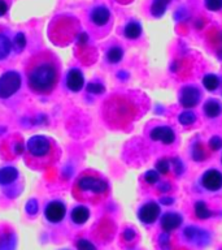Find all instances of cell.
Instances as JSON below:
<instances>
[{
  "label": "cell",
  "mask_w": 222,
  "mask_h": 250,
  "mask_svg": "<svg viewBox=\"0 0 222 250\" xmlns=\"http://www.w3.org/2000/svg\"><path fill=\"white\" fill-rule=\"evenodd\" d=\"M183 234L188 241L195 242L198 245H205L209 242V233L198 227H187L186 229L183 230Z\"/></svg>",
  "instance_id": "cell-12"
},
{
  "label": "cell",
  "mask_w": 222,
  "mask_h": 250,
  "mask_svg": "<svg viewBox=\"0 0 222 250\" xmlns=\"http://www.w3.org/2000/svg\"><path fill=\"white\" fill-rule=\"evenodd\" d=\"M60 147L56 141L42 134L29 138L25 151V163L30 169L43 171L54 167L60 158Z\"/></svg>",
  "instance_id": "cell-2"
},
{
  "label": "cell",
  "mask_w": 222,
  "mask_h": 250,
  "mask_svg": "<svg viewBox=\"0 0 222 250\" xmlns=\"http://www.w3.org/2000/svg\"><path fill=\"white\" fill-rule=\"evenodd\" d=\"M22 78L16 70H8L0 76V99H9L21 89Z\"/></svg>",
  "instance_id": "cell-5"
},
{
  "label": "cell",
  "mask_w": 222,
  "mask_h": 250,
  "mask_svg": "<svg viewBox=\"0 0 222 250\" xmlns=\"http://www.w3.org/2000/svg\"><path fill=\"white\" fill-rule=\"evenodd\" d=\"M90 23L96 29H103L111 22V12L104 5H97L92 8L89 16Z\"/></svg>",
  "instance_id": "cell-6"
},
{
  "label": "cell",
  "mask_w": 222,
  "mask_h": 250,
  "mask_svg": "<svg viewBox=\"0 0 222 250\" xmlns=\"http://www.w3.org/2000/svg\"><path fill=\"white\" fill-rule=\"evenodd\" d=\"M173 166H174L173 168H174L175 173H177V175H181V173L183 172L182 162H181V160H178V159H174V160H173Z\"/></svg>",
  "instance_id": "cell-37"
},
{
  "label": "cell",
  "mask_w": 222,
  "mask_h": 250,
  "mask_svg": "<svg viewBox=\"0 0 222 250\" xmlns=\"http://www.w3.org/2000/svg\"><path fill=\"white\" fill-rule=\"evenodd\" d=\"M169 0H153L151 5V13L155 17H161L166 11Z\"/></svg>",
  "instance_id": "cell-21"
},
{
  "label": "cell",
  "mask_w": 222,
  "mask_h": 250,
  "mask_svg": "<svg viewBox=\"0 0 222 250\" xmlns=\"http://www.w3.org/2000/svg\"><path fill=\"white\" fill-rule=\"evenodd\" d=\"M79 33V22L72 16H58L50 25V39L57 46H66Z\"/></svg>",
  "instance_id": "cell-4"
},
{
  "label": "cell",
  "mask_w": 222,
  "mask_h": 250,
  "mask_svg": "<svg viewBox=\"0 0 222 250\" xmlns=\"http://www.w3.org/2000/svg\"><path fill=\"white\" fill-rule=\"evenodd\" d=\"M160 190H163V191L169 190V184H163V185L160 187Z\"/></svg>",
  "instance_id": "cell-40"
},
{
  "label": "cell",
  "mask_w": 222,
  "mask_h": 250,
  "mask_svg": "<svg viewBox=\"0 0 222 250\" xmlns=\"http://www.w3.org/2000/svg\"><path fill=\"white\" fill-rule=\"evenodd\" d=\"M175 140L174 130L169 126H161V136H160V141H163L164 144H173Z\"/></svg>",
  "instance_id": "cell-24"
},
{
  "label": "cell",
  "mask_w": 222,
  "mask_h": 250,
  "mask_svg": "<svg viewBox=\"0 0 222 250\" xmlns=\"http://www.w3.org/2000/svg\"><path fill=\"white\" fill-rule=\"evenodd\" d=\"M116 1H118V3H121V4H126V3H129V1H131V0H116Z\"/></svg>",
  "instance_id": "cell-41"
},
{
  "label": "cell",
  "mask_w": 222,
  "mask_h": 250,
  "mask_svg": "<svg viewBox=\"0 0 222 250\" xmlns=\"http://www.w3.org/2000/svg\"><path fill=\"white\" fill-rule=\"evenodd\" d=\"M209 147L213 150V151H217V150H220V148L222 147V140L220 138V137L214 136L210 138L209 141Z\"/></svg>",
  "instance_id": "cell-32"
},
{
  "label": "cell",
  "mask_w": 222,
  "mask_h": 250,
  "mask_svg": "<svg viewBox=\"0 0 222 250\" xmlns=\"http://www.w3.org/2000/svg\"><path fill=\"white\" fill-rule=\"evenodd\" d=\"M195 215H196L199 219L205 220V219L212 216V211L206 207L205 203L200 201V202H196V205H195Z\"/></svg>",
  "instance_id": "cell-22"
},
{
  "label": "cell",
  "mask_w": 222,
  "mask_h": 250,
  "mask_svg": "<svg viewBox=\"0 0 222 250\" xmlns=\"http://www.w3.org/2000/svg\"><path fill=\"white\" fill-rule=\"evenodd\" d=\"M195 120H196V116H195V113L190 112V111L182 112L178 117V121L182 125H190V124H192Z\"/></svg>",
  "instance_id": "cell-26"
},
{
  "label": "cell",
  "mask_w": 222,
  "mask_h": 250,
  "mask_svg": "<svg viewBox=\"0 0 222 250\" xmlns=\"http://www.w3.org/2000/svg\"><path fill=\"white\" fill-rule=\"evenodd\" d=\"M17 234L9 224H0V250H16Z\"/></svg>",
  "instance_id": "cell-7"
},
{
  "label": "cell",
  "mask_w": 222,
  "mask_h": 250,
  "mask_svg": "<svg viewBox=\"0 0 222 250\" xmlns=\"http://www.w3.org/2000/svg\"><path fill=\"white\" fill-rule=\"evenodd\" d=\"M204 112L208 117H217L221 115L222 107L218 101H208L204 105Z\"/></svg>",
  "instance_id": "cell-19"
},
{
  "label": "cell",
  "mask_w": 222,
  "mask_h": 250,
  "mask_svg": "<svg viewBox=\"0 0 222 250\" xmlns=\"http://www.w3.org/2000/svg\"><path fill=\"white\" fill-rule=\"evenodd\" d=\"M140 222L146 223V224H152L155 223L160 216V206L155 202H148L140 207L139 212H138Z\"/></svg>",
  "instance_id": "cell-10"
},
{
  "label": "cell",
  "mask_w": 222,
  "mask_h": 250,
  "mask_svg": "<svg viewBox=\"0 0 222 250\" xmlns=\"http://www.w3.org/2000/svg\"><path fill=\"white\" fill-rule=\"evenodd\" d=\"M25 74L27 86L33 93L50 95L56 90L60 82V60L51 51H39L27 59Z\"/></svg>",
  "instance_id": "cell-1"
},
{
  "label": "cell",
  "mask_w": 222,
  "mask_h": 250,
  "mask_svg": "<svg viewBox=\"0 0 222 250\" xmlns=\"http://www.w3.org/2000/svg\"><path fill=\"white\" fill-rule=\"evenodd\" d=\"M122 56H124V51L122 48L118 46L111 47L108 51H107V60H108L111 64H117L118 62L122 60Z\"/></svg>",
  "instance_id": "cell-20"
},
{
  "label": "cell",
  "mask_w": 222,
  "mask_h": 250,
  "mask_svg": "<svg viewBox=\"0 0 222 250\" xmlns=\"http://www.w3.org/2000/svg\"><path fill=\"white\" fill-rule=\"evenodd\" d=\"M144 180L147 184H155L159 181V173L156 171H148L146 175H144Z\"/></svg>",
  "instance_id": "cell-31"
},
{
  "label": "cell",
  "mask_w": 222,
  "mask_h": 250,
  "mask_svg": "<svg viewBox=\"0 0 222 250\" xmlns=\"http://www.w3.org/2000/svg\"><path fill=\"white\" fill-rule=\"evenodd\" d=\"M199 98H200V93L196 87H192V86H186L181 90V103H182L183 107L186 108H191V107H195L198 104Z\"/></svg>",
  "instance_id": "cell-14"
},
{
  "label": "cell",
  "mask_w": 222,
  "mask_h": 250,
  "mask_svg": "<svg viewBox=\"0 0 222 250\" xmlns=\"http://www.w3.org/2000/svg\"><path fill=\"white\" fill-rule=\"evenodd\" d=\"M66 87L72 91V93H78L83 89L85 85V77L79 69H72L69 70V73L66 74L65 80Z\"/></svg>",
  "instance_id": "cell-13"
},
{
  "label": "cell",
  "mask_w": 222,
  "mask_h": 250,
  "mask_svg": "<svg viewBox=\"0 0 222 250\" xmlns=\"http://www.w3.org/2000/svg\"><path fill=\"white\" fill-rule=\"evenodd\" d=\"M87 91H89L90 94H101L104 93L105 87L101 83H97V82H91V83H89L87 85Z\"/></svg>",
  "instance_id": "cell-28"
},
{
  "label": "cell",
  "mask_w": 222,
  "mask_h": 250,
  "mask_svg": "<svg viewBox=\"0 0 222 250\" xmlns=\"http://www.w3.org/2000/svg\"><path fill=\"white\" fill-rule=\"evenodd\" d=\"M173 202H174V199L170 198V197H165V198H161V203H163V205H166V206L171 205Z\"/></svg>",
  "instance_id": "cell-39"
},
{
  "label": "cell",
  "mask_w": 222,
  "mask_h": 250,
  "mask_svg": "<svg viewBox=\"0 0 222 250\" xmlns=\"http://www.w3.org/2000/svg\"><path fill=\"white\" fill-rule=\"evenodd\" d=\"M13 44H12V39L9 37L7 29L0 26V62L7 59L9 54L12 52Z\"/></svg>",
  "instance_id": "cell-16"
},
{
  "label": "cell",
  "mask_w": 222,
  "mask_h": 250,
  "mask_svg": "<svg viewBox=\"0 0 222 250\" xmlns=\"http://www.w3.org/2000/svg\"><path fill=\"white\" fill-rule=\"evenodd\" d=\"M192 155H194V159L195 160H203L204 159V150L202 148L200 145H195L194 146V151H192Z\"/></svg>",
  "instance_id": "cell-34"
},
{
  "label": "cell",
  "mask_w": 222,
  "mask_h": 250,
  "mask_svg": "<svg viewBox=\"0 0 222 250\" xmlns=\"http://www.w3.org/2000/svg\"><path fill=\"white\" fill-rule=\"evenodd\" d=\"M70 218H72V222L81 226V224H85L90 218V210L85 206H77L74 207L72 214H70Z\"/></svg>",
  "instance_id": "cell-17"
},
{
  "label": "cell",
  "mask_w": 222,
  "mask_h": 250,
  "mask_svg": "<svg viewBox=\"0 0 222 250\" xmlns=\"http://www.w3.org/2000/svg\"><path fill=\"white\" fill-rule=\"evenodd\" d=\"M203 187L210 191H217L222 188V175L217 169H209L203 175Z\"/></svg>",
  "instance_id": "cell-11"
},
{
  "label": "cell",
  "mask_w": 222,
  "mask_h": 250,
  "mask_svg": "<svg viewBox=\"0 0 222 250\" xmlns=\"http://www.w3.org/2000/svg\"><path fill=\"white\" fill-rule=\"evenodd\" d=\"M169 162H167L166 159H161L157 162V164H156V169H157V172H160L161 175H165V173H167L169 172Z\"/></svg>",
  "instance_id": "cell-29"
},
{
  "label": "cell",
  "mask_w": 222,
  "mask_h": 250,
  "mask_svg": "<svg viewBox=\"0 0 222 250\" xmlns=\"http://www.w3.org/2000/svg\"><path fill=\"white\" fill-rule=\"evenodd\" d=\"M124 34L128 39L139 38L140 34H142V26L138 22H135V21H131V22H129L125 26Z\"/></svg>",
  "instance_id": "cell-18"
},
{
  "label": "cell",
  "mask_w": 222,
  "mask_h": 250,
  "mask_svg": "<svg viewBox=\"0 0 222 250\" xmlns=\"http://www.w3.org/2000/svg\"><path fill=\"white\" fill-rule=\"evenodd\" d=\"M12 44H13V47H15L17 52H21V51L23 50L25 44H26V38H25V35H23L22 33H18V34L15 37V39L12 41Z\"/></svg>",
  "instance_id": "cell-25"
},
{
  "label": "cell",
  "mask_w": 222,
  "mask_h": 250,
  "mask_svg": "<svg viewBox=\"0 0 222 250\" xmlns=\"http://www.w3.org/2000/svg\"><path fill=\"white\" fill-rule=\"evenodd\" d=\"M203 85L206 90L209 91H214L220 85V80L216 74H206L205 77L203 78Z\"/></svg>",
  "instance_id": "cell-23"
},
{
  "label": "cell",
  "mask_w": 222,
  "mask_h": 250,
  "mask_svg": "<svg viewBox=\"0 0 222 250\" xmlns=\"http://www.w3.org/2000/svg\"><path fill=\"white\" fill-rule=\"evenodd\" d=\"M122 240L125 242H132L135 240V230L131 229V228H128V229L124 230L122 233Z\"/></svg>",
  "instance_id": "cell-33"
},
{
  "label": "cell",
  "mask_w": 222,
  "mask_h": 250,
  "mask_svg": "<svg viewBox=\"0 0 222 250\" xmlns=\"http://www.w3.org/2000/svg\"><path fill=\"white\" fill-rule=\"evenodd\" d=\"M160 136H161V126H157L151 132V138L153 141H160Z\"/></svg>",
  "instance_id": "cell-38"
},
{
  "label": "cell",
  "mask_w": 222,
  "mask_h": 250,
  "mask_svg": "<svg viewBox=\"0 0 222 250\" xmlns=\"http://www.w3.org/2000/svg\"><path fill=\"white\" fill-rule=\"evenodd\" d=\"M19 179L18 171L16 169L15 167H3L0 168V187L3 188V190L7 193L8 189H12L11 187H13Z\"/></svg>",
  "instance_id": "cell-9"
},
{
  "label": "cell",
  "mask_w": 222,
  "mask_h": 250,
  "mask_svg": "<svg viewBox=\"0 0 222 250\" xmlns=\"http://www.w3.org/2000/svg\"><path fill=\"white\" fill-rule=\"evenodd\" d=\"M160 245H161V248L164 250H167V248H169V236H167V232H165V233L160 236Z\"/></svg>",
  "instance_id": "cell-35"
},
{
  "label": "cell",
  "mask_w": 222,
  "mask_h": 250,
  "mask_svg": "<svg viewBox=\"0 0 222 250\" xmlns=\"http://www.w3.org/2000/svg\"><path fill=\"white\" fill-rule=\"evenodd\" d=\"M205 7L209 11H220L222 8V0H205Z\"/></svg>",
  "instance_id": "cell-30"
},
{
  "label": "cell",
  "mask_w": 222,
  "mask_h": 250,
  "mask_svg": "<svg viewBox=\"0 0 222 250\" xmlns=\"http://www.w3.org/2000/svg\"><path fill=\"white\" fill-rule=\"evenodd\" d=\"M75 246H77L78 250H97L96 246L93 245L91 241H89V240H86V238H79L75 242Z\"/></svg>",
  "instance_id": "cell-27"
},
{
  "label": "cell",
  "mask_w": 222,
  "mask_h": 250,
  "mask_svg": "<svg viewBox=\"0 0 222 250\" xmlns=\"http://www.w3.org/2000/svg\"><path fill=\"white\" fill-rule=\"evenodd\" d=\"M65 205L60 201H51L46 206L44 215L48 222L51 223H60L62 219L65 218Z\"/></svg>",
  "instance_id": "cell-8"
},
{
  "label": "cell",
  "mask_w": 222,
  "mask_h": 250,
  "mask_svg": "<svg viewBox=\"0 0 222 250\" xmlns=\"http://www.w3.org/2000/svg\"><path fill=\"white\" fill-rule=\"evenodd\" d=\"M221 160H222V159H221Z\"/></svg>",
  "instance_id": "cell-42"
},
{
  "label": "cell",
  "mask_w": 222,
  "mask_h": 250,
  "mask_svg": "<svg viewBox=\"0 0 222 250\" xmlns=\"http://www.w3.org/2000/svg\"><path fill=\"white\" fill-rule=\"evenodd\" d=\"M8 9H9V1L8 0H0V17L7 15Z\"/></svg>",
  "instance_id": "cell-36"
},
{
  "label": "cell",
  "mask_w": 222,
  "mask_h": 250,
  "mask_svg": "<svg viewBox=\"0 0 222 250\" xmlns=\"http://www.w3.org/2000/svg\"><path fill=\"white\" fill-rule=\"evenodd\" d=\"M109 185L107 180L92 169L81 172L72 188V195L78 202L97 205L107 198Z\"/></svg>",
  "instance_id": "cell-3"
},
{
  "label": "cell",
  "mask_w": 222,
  "mask_h": 250,
  "mask_svg": "<svg viewBox=\"0 0 222 250\" xmlns=\"http://www.w3.org/2000/svg\"><path fill=\"white\" fill-rule=\"evenodd\" d=\"M181 224H182V216L177 212H167L161 218V227L167 233L177 229Z\"/></svg>",
  "instance_id": "cell-15"
}]
</instances>
